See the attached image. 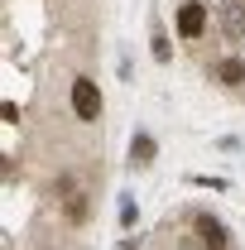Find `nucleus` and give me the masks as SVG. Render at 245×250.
<instances>
[{"instance_id":"0eeeda50","label":"nucleus","mask_w":245,"mask_h":250,"mask_svg":"<svg viewBox=\"0 0 245 250\" xmlns=\"http://www.w3.org/2000/svg\"><path fill=\"white\" fill-rule=\"evenodd\" d=\"M154 58H159V62H168V58H173V48H168V34L159 29V24H154Z\"/></svg>"},{"instance_id":"7ed1b4c3","label":"nucleus","mask_w":245,"mask_h":250,"mask_svg":"<svg viewBox=\"0 0 245 250\" xmlns=\"http://www.w3.org/2000/svg\"><path fill=\"white\" fill-rule=\"evenodd\" d=\"M192 231H197V241L207 250H231V231H226V221L212 217V212H197V217H192Z\"/></svg>"},{"instance_id":"20e7f679","label":"nucleus","mask_w":245,"mask_h":250,"mask_svg":"<svg viewBox=\"0 0 245 250\" xmlns=\"http://www.w3.org/2000/svg\"><path fill=\"white\" fill-rule=\"evenodd\" d=\"M221 34H226V43H245V5L241 0L221 5Z\"/></svg>"},{"instance_id":"423d86ee","label":"nucleus","mask_w":245,"mask_h":250,"mask_svg":"<svg viewBox=\"0 0 245 250\" xmlns=\"http://www.w3.org/2000/svg\"><path fill=\"white\" fill-rule=\"evenodd\" d=\"M154 149H159V145H154V135L135 130V140H130V164H135V168H149V164H154Z\"/></svg>"},{"instance_id":"f03ea898","label":"nucleus","mask_w":245,"mask_h":250,"mask_svg":"<svg viewBox=\"0 0 245 250\" xmlns=\"http://www.w3.org/2000/svg\"><path fill=\"white\" fill-rule=\"evenodd\" d=\"M173 24H178V39H183V43H197V39L207 34V5H202V0H183Z\"/></svg>"},{"instance_id":"f257e3e1","label":"nucleus","mask_w":245,"mask_h":250,"mask_svg":"<svg viewBox=\"0 0 245 250\" xmlns=\"http://www.w3.org/2000/svg\"><path fill=\"white\" fill-rule=\"evenodd\" d=\"M101 111H106L101 87H96L92 77H72V116L87 121V125H96V121H101Z\"/></svg>"},{"instance_id":"39448f33","label":"nucleus","mask_w":245,"mask_h":250,"mask_svg":"<svg viewBox=\"0 0 245 250\" xmlns=\"http://www.w3.org/2000/svg\"><path fill=\"white\" fill-rule=\"evenodd\" d=\"M212 82H221V87H245V58H221L212 67Z\"/></svg>"}]
</instances>
